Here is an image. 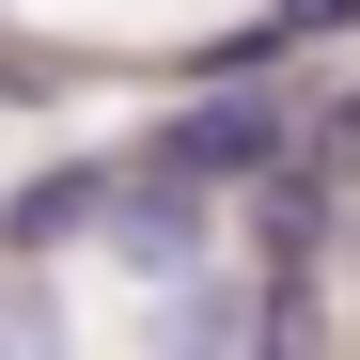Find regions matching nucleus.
Instances as JSON below:
<instances>
[{
  "mask_svg": "<svg viewBox=\"0 0 360 360\" xmlns=\"http://www.w3.org/2000/svg\"><path fill=\"white\" fill-rule=\"evenodd\" d=\"M297 126H282V110L266 94H204V110H172V126H157V172H188V188H219V172H266Z\"/></svg>",
  "mask_w": 360,
  "mask_h": 360,
  "instance_id": "1",
  "label": "nucleus"
},
{
  "mask_svg": "<svg viewBox=\"0 0 360 360\" xmlns=\"http://www.w3.org/2000/svg\"><path fill=\"white\" fill-rule=\"evenodd\" d=\"M94 219H110V251H126L141 282H188V251H204V204H188V172H141V188H110Z\"/></svg>",
  "mask_w": 360,
  "mask_h": 360,
  "instance_id": "2",
  "label": "nucleus"
},
{
  "mask_svg": "<svg viewBox=\"0 0 360 360\" xmlns=\"http://www.w3.org/2000/svg\"><path fill=\"white\" fill-rule=\"evenodd\" d=\"M110 204V172H47V188H16V204H0V235H16V251H47V235H79Z\"/></svg>",
  "mask_w": 360,
  "mask_h": 360,
  "instance_id": "3",
  "label": "nucleus"
},
{
  "mask_svg": "<svg viewBox=\"0 0 360 360\" xmlns=\"http://www.w3.org/2000/svg\"><path fill=\"white\" fill-rule=\"evenodd\" d=\"M360 0H266V47H297V32H345Z\"/></svg>",
  "mask_w": 360,
  "mask_h": 360,
  "instance_id": "4",
  "label": "nucleus"
}]
</instances>
